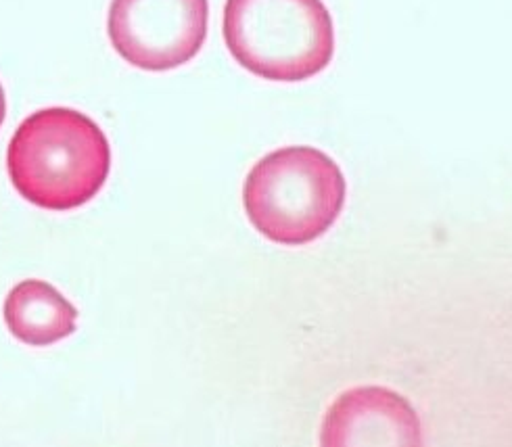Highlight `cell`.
Listing matches in <instances>:
<instances>
[{"label":"cell","mask_w":512,"mask_h":447,"mask_svg":"<svg viewBox=\"0 0 512 447\" xmlns=\"http://www.w3.org/2000/svg\"><path fill=\"white\" fill-rule=\"evenodd\" d=\"M109 168L105 132L88 115L67 107H49L26 117L7 151L15 191L51 211L76 209L97 197Z\"/></svg>","instance_id":"cell-1"},{"label":"cell","mask_w":512,"mask_h":447,"mask_svg":"<svg viewBox=\"0 0 512 447\" xmlns=\"http://www.w3.org/2000/svg\"><path fill=\"white\" fill-rule=\"evenodd\" d=\"M251 224L281 245H306L327 232L345 203L337 163L312 147H285L255 163L243 188Z\"/></svg>","instance_id":"cell-2"},{"label":"cell","mask_w":512,"mask_h":447,"mask_svg":"<svg viewBox=\"0 0 512 447\" xmlns=\"http://www.w3.org/2000/svg\"><path fill=\"white\" fill-rule=\"evenodd\" d=\"M224 40L247 72L274 82L320 74L335 53V28L322 0H226Z\"/></svg>","instance_id":"cell-3"},{"label":"cell","mask_w":512,"mask_h":447,"mask_svg":"<svg viewBox=\"0 0 512 447\" xmlns=\"http://www.w3.org/2000/svg\"><path fill=\"white\" fill-rule=\"evenodd\" d=\"M207 13V0H113L107 30L124 61L147 72H168L201 51Z\"/></svg>","instance_id":"cell-4"},{"label":"cell","mask_w":512,"mask_h":447,"mask_svg":"<svg viewBox=\"0 0 512 447\" xmlns=\"http://www.w3.org/2000/svg\"><path fill=\"white\" fill-rule=\"evenodd\" d=\"M324 447H416L421 422L406 399L385 387L343 393L322 425Z\"/></svg>","instance_id":"cell-5"},{"label":"cell","mask_w":512,"mask_h":447,"mask_svg":"<svg viewBox=\"0 0 512 447\" xmlns=\"http://www.w3.org/2000/svg\"><path fill=\"white\" fill-rule=\"evenodd\" d=\"M78 312L55 287L23 280L5 299V322L15 339L32 347L53 345L76 331Z\"/></svg>","instance_id":"cell-6"},{"label":"cell","mask_w":512,"mask_h":447,"mask_svg":"<svg viewBox=\"0 0 512 447\" xmlns=\"http://www.w3.org/2000/svg\"><path fill=\"white\" fill-rule=\"evenodd\" d=\"M5 115H7V99H5V90L0 86V126L5 122Z\"/></svg>","instance_id":"cell-7"}]
</instances>
